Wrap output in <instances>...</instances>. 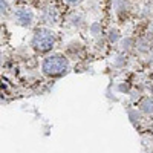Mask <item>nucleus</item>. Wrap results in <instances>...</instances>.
Wrapping results in <instances>:
<instances>
[{
  "instance_id": "obj_4",
  "label": "nucleus",
  "mask_w": 153,
  "mask_h": 153,
  "mask_svg": "<svg viewBox=\"0 0 153 153\" xmlns=\"http://www.w3.org/2000/svg\"><path fill=\"white\" fill-rule=\"evenodd\" d=\"M5 11H6V2L0 0V12H5Z\"/></svg>"
},
{
  "instance_id": "obj_2",
  "label": "nucleus",
  "mask_w": 153,
  "mask_h": 153,
  "mask_svg": "<svg viewBox=\"0 0 153 153\" xmlns=\"http://www.w3.org/2000/svg\"><path fill=\"white\" fill-rule=\"evenodd\" d=\"M54 45V37L52 34H51L49 31L46 29H38L32 38V46L40 51V52H46V51H49L51 48H52Z\"/></svg>"
},
{
  "instance_id": "obj_1",
  "label": "nucleus",
  "mask_w": 153,
  "mask_h": 153,
  "mask_svg": "<svg viewBox=\"0 0 153 153\" xmlns=\"http://www.w3.org/2000/svg\"><path fill=\"white\" fill-rule=\"evenodd\" d=\"M68 68V63L66 60L60 57V55H52V57H48L43 63V71L48 75H60L66 71Z\"/></svg>"
},
{
  "instance_id": "obj_3",
  "label": "nucleus",
  "mask_w": 153,
  "mask_h": 153,
  "mask_svg": "<svg viewBox=\"0 0 153 153\" xmlns=\"http://www.w3.org/2000/svg\"><path fill=\"white\" fill-rule=\"evenodd\" d=\"M16 19L22 23V25H29L32 22V12L29 9H19L16 12Z\"/></svg>"
}]
</instances>
